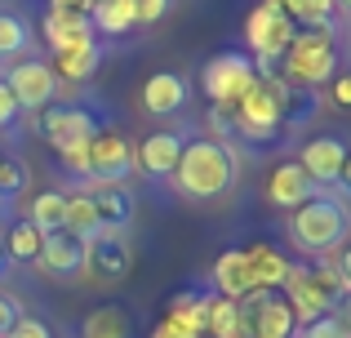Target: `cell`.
Masks as SVG:
<instances>
[{
    "label": "cell",
    "instance_id": "cell-26",
    "mask_svg": "<svg viewBox=\"0 0 351 338\" xmlns=\"http://www.w3.org/2000/svg\"><path fill=\"white\" fill-rule=\"evenodd\" d=\"M129 316L125 307L107 303V307H94V312L85 316V325H80V338H129Z\"/></svg>",
    "mask_w": 351,
    "mask_h": 338
},
{
    "label": "cell",
    "instance_id": "cell-28",
    "mask_svg": "<svg viewBox=\"0 0 351 338\" xmlns=\"http://www.w3.org/2000/svg\"><path fill=\"white\" fill-rule=\"evenodd\" d=\"M209 338H249L245 321H240V307L232 298H209Z\"/></svg>",
    "mask_w": 351,
    "mask_h": 338
},
{
    "label": "cell",
    "instance_id": "cell-7",
    "mask_svg": "<svg viewBox=\"0 0 351 338\" xmlns=\"http://www.w3.org/2000/svg\"><path fill=\"white\" fill-rule=\"evenodd\" d=\"M129 173H134V147L125 134H94L85 182H129Z\"/></svg>",
    "mask_w": 351,
    "mask_h": 338
},
{
    "label": "cell",
    "instance_id": "cell-45",
    "mask_svg": "<svg viewBox=\"0 0 351 338\" xmlns=\"http://www.w3.org/2000/svg\"><path fill=\"white\" fill-rule=\"evenodd\" d=\"M338 182L351 191V152H347V160H343V173H338Z\"/></svg>",
    "mask_w": 351,
    "mask_h": 338
},
{
    "label": "cell",
    "instance_id": "cell-13",
    "mask_svg": "<svg viewBox=\"0 0 351 338\" xmlns=\"http://www.w3.org/2000/svg\"><path fill=\"white\" fill-rule=\"evenodd\" d=\"M240 321H245L249 338H293L298 334V321H293V312H289V303H285L280 289L267 294L263 303H258L254 312H245Z\"/></svg>",
    "mask_w": 351,
    "mask_h": 338
},
{
    "label": "cell",
    "instance_id": "cell-15",
    "mask_svg": "<svg viewBox=\"0 0 351 338\" xmlns=\"http://www.w3.org/2000/svg\"><path fill=\"white\" fill-rule=\"evenodd\" d=\"M36 263H40L49 276H76V271H85V241H76L71 232H49L40 241Z\"/></svg>",
    "mask_w": 351,
    "mask_h": 338
},
{
    "label": "cell",
    "instance_id": "cell-25",
    "mask_svg": "<svg viewBox=\"0 0 351 338\" xmlns=\"http://www.w3.org/2000/svg\"><path fill=\"white\" fill-rule=\"evenodd\" d=\"M98 62H103V49H98V40H89L85 49L58 53V58H53V76H58V80H71V85H80V80H89V76L98 71Z\"/></svg>",
    "mask_w": 351,
    "mask_h": 338
},
{
    "label": "cell",
    "instance_id": "cell-30",
    "mask_svg": "<svg viewBox=\"0 0 351 338\" xmlns=\"http://www.w3.org/2000/svg\"><path fill=\"white\" fill-rule=\"evenodd\" d=\"M280 9L289 14L293 27H329V18H334V0H280Z\"/></svg>",
    "mask_w": 351,
    "mask_h": 338
},
{
    "label": "cell",
    "instance_id": "cell-16",
    "mask_svg": "<svg viewBox=\"0 0 351 338\" xmlns=\"http://www.w3.org/2000/svg\"><path fill=\"white\" fill-rule=\"evenodd\" d=\"M40 130L49 134L53 147H62V143H76V138H94L98 121H94V112H85V107H45Z\"/></svg>",
    "mask_w": 351,
    "mask_h": 338
},
{
    "label": "cell",
    "instance_id": "cell-21",
    "mask_svg": "<svg viewBox=\"0 0 351 338\" xmlns=\"http://www.w3.org/2000/svg\"><path fill=\"white\" fill-rule=\"evenodd\" d=\"M214 285H218V294L223 298H245L249 289H258L254 285V276H249V263H245V250H227V254H218V263H214Z\"/></svg>",
    "mask_w": 351,
    "mask_h": 338
},
{
    "label": "cell",
    "instance_id": "cell-43",
    "mask_svg": "<svg viewBox=\"0 0 351 338\" xmlns=\"http://www.w3.org/2000/svg\"><path fill=\"white\" fill-rule=\"evenodd\" d=\"M334 271H338V276H343V285H347V294H351V250H347V254H338Z\"/></svg>",
    "mask_w": 351,
    "mask_h": 338
},
{
    "label": "cell",
    "instance_id": "cell-22",
    "mask_svg": "<svg viewBox=\"0 0 351 338\" xmlns=\"http://www.w3.org/2000/svg\"><path fill=\"white\" fill-rule=\"evenodd\" d=\"M165 312H169V321L182 325L187 334H196V338L209 334V298L200 294V289H178V294L169 298Z\"/></svg>",
    "mask_w": 351,
    "mask_h": 338
},
{
    "label": "cell",
    "instance_id": "cell-31",
    "mask_svg": "<svg viewBox=\"0 0 351 338\" xmlns=\"http://www.w3.org/2000/svg\"><path fill=\"white\" fill-rule=\"evenodd\" d=\"M32 45V27L18 14H0V58H18Z\"/></svg>",
    "mask_w": 351,
    "mask_h": 338
},
{
    "label": "cell",
    "instance_id": "cell-10",
    "mask_svg": "<svg viewBox=\"0 0 351 338\" xmlns=\"http://www.w3.org/2000/svg\"><path fill=\"white\" fill-rule=\"evenodd\" d=\"M280 294H285V303H289V312H293L298 325H311V321H320V316H334V298L316 285L311 267H289Z\"/></svg>",
    "mask_w": 351,
    "mask_h": 338
},
{
    "label": "cell",
    "instance_id": "cell-12",
    "mask_svg": "<svg viewBox=\"0 0 351 338\" xmlns=\"http://www.w3.org/2000/svg\"><path fill=\"white\" fill-rule=\"evenodd\" d=\"M45 40H49L53 58L71 49H85L94 40V23H89V14H76V9H49L45 14Z\"/></svg>",
    "mask_w": 351,
    "mask_h": 338
},
{
    "label": "cell",
    "instance_id": "cell-33",
    "mask_svg": "<svg viewBox=\"0 0 351 338\" xmlns=\"http://www.w3.org/2000/svg\"><path fill=\"white\" fill-rule=\"evenodd\" d=\"M293 338H351V334L338 325V316H320V321H311V325H298Z\"/></svg>",
    "mask_w": 351,
    "mask_h": 338
},
{
    "label": "cell",
    "instance_id": "cell-14",
    "mask_svg": "<svg viewBox=\"0 0 351 338\" xmlns=\"http://www.w3.org/2000/svg\"><path fill=\"white\" fill-rule=\"evenodd\" d=\"M311 196H320V191H316V182L307 178V169H302L298 160L276 165L271 178H267V200H271L276 209H298V205H307Z\"/></svg>",
    "mask_w": 351,
    "mask_h": 338
},
{
    "label": "cell",
    "instance_id": "cell-40",
    "mask_svg": "<svg viewBox=\"0 0 351 338\" xmlns=\"http://www.w3.org/2000/svg\"><path fill=\"white\" fill-rule=\"evenodd\" d=\"M152 338H196V334H187V330H182V325H173L169 316H165V321H160V325H156V330H152Z\"/></svg>",
    "mask_w": 351,
    "mask_h": 338
},
{
    "label": "cell",
    "instance_id": "cell-17",
    "mask_svg": "<svg viewBox=\"0 0 351 338\" xmlns=\"http://www.w3.org/2000/svg\"><path fill=\"white\" fill-rule=\"evenodd\" d=\"M343 160H347V147L338 138H311V143H302V156H298V165L307 169V178L316 182H338V173H343Z\"/></svg>",
    "mask_w": 351,
    "mask_h": 338
},
{
    "label": "cell",
    "instance_id": "cell-24",
    "mask_svg": "<svg viewBox=\"0 0 351 338\" xmlns=\"http://www.w3.org/2000/svg\"><path fill=\"white\" fill-rule=\"evenodd\" d=\"M89 23L98 27L103 36H125L138 27V14H134V0H98L89 9Z\"/></svg>",
    "mask_w": 351,
    "mask_h": 338
},
{
    "label": "cell",
    "instance_id": "cell-3",
    "mask_svg": "<svg viewBox=\"0 0 351 338\" xmlns=\"http://www.w3.org/2000/svg\"><path fill=\"white\" fill-rule=\"evenodd\" d=\"M347 227H351V214H347L343 200H334V196H311L307 205H298L293 218H289V236H293V245H298L302 254L338 250V241L347 236Z\"/></svg>",
    "mask_w": 351,
    "mask_h": 338
},
{
    "label": "cell",
    "instance_id": "cell-42",
    "mask_svg": "<svg viewBox=\"0 0 351 338\" xmlns=\"http://www.w3.org/2000/svg\"><path fill=\"white\" fill-rule=\"evenodd\" d=\"M98 0H49V9H76V14H89Z\"/></svg>",
    "mask_w": 351,
    "mask_h": 338
},
{
    "label": "cell",
    "instance_id": "cell-18",
    "mask_svg": "<svg viewBox=\"0 0 351 338\" xmlns=\"http://www.w3.org/2000/svg\"><path fill=\"white\" fill-rule=\"evenodd\" d=\"M187 103V80L178 71H152L143 85V107L152 116H169V112H182Z\"/></svg>",
    "mask_w": 351,
    "mask_h": 338
},
{
    "label": "cell",
    "instance_id": "cell-44",
    "mask_svg": "<svg viewBox=\"0 0 351 338\" xmlns=\"http://www.w3.org/2000/svg\"><path fill=\"white\" fill-rule=\"evenodd\" d=\"M338 325L351 334V294H343V303H338Z\"/></svg>",
    "mask_w": 351,
    "mask_h": 338
},
{
    "label": "cell",
    "instance_id": "cell-34",
    "mask_svg": "<svg viewBox=\"0 0 351 338\" xmlns=\"http://www.w3.org/2000/svg\"><path fill=\"white\" fill-rule=\"evenodd\" d=\"M58 156H62V165H67V169H76L80 178H85V169H89V138L62 143V147H58Z\"/></svg>",
    "mask_w": 351,
    "mask_h": 338
},
{
    "label": "cell",
    "instance_id": "cell-2",
    "mask_svg": "<svg viewBox=\"0 0 351 338\" xmlns=\"http://www.w3.org/2000/svg\"><path fill=\"white\" fill-rule=\"evenodd\" d=\"M280 62H285V80L293 89H316L325 80H334V71H338L334 32L329 27H298Z\"/></svg>",
    "mask_w": 351,
    "mask_h": 338
},
{
    "label": "cell",
    "instance_id": "cell-19",
    "mask_svg": "<svg viewBox=\"0 0 351 338\" xmlns=\"http://www.w3.org/2000/svg\"><path fill=\"white\" fill-rule=\"evenodd\" d=\"M182 134H152V138H143V147H138V165H143L152 178H165V173L178 169V156H182Z\"/></svg>",
    "mask_w": 351,
    "mask_h": 338
},
{
    "label": "cell",
    "instance_id": "cell-9",
    "mask_svg": "<svg viewBox=\"0 0 351 338\" xmlns=\"http://www.w3.org/2000/svg\"><path fill=\"white\" fill-rule=\"evenodd\" d=\"M129 267H134V250H129V241L120 232H98L94 241H85V271L89 276L116 285V280L129 276Z\"/></svg>",
    "mask_w": 351,
    "mask_h": 338
},
{
    "label": "cell",
    "instance_id": "cell-35",
    "mask_svg": "<svg viewBox=\"0 0 351 338\" xmlns=\"http://www.w3.org/2000/svg\"><path fill=\"white\" fill-rule=\"evenodd\" d=\"M169 9H173V0H134V14H138V23H143V27L160 23Z\"/></svg>",
    "mask_w": 351,
    "mask_h": 338
},
{
    "label": "cell",
    "instance_id": "cell-23",
    "mask_svg": "<svg viewBox=\"0 0 351 338\" xmlns=\"http://www.w3.org/2000/svg\"><path fill=\"white\" fill-rule=\"evenodd\" d=\"M27 223L40 236L62 232V227H67V196H62V191H40V196L27 205Z\"/></svg>",
    "mask_w": 351,
    "mask_h": 338
},
{
    "label": "cell",
    "instance_id": "cell-41",
    "mask_svg": "<svg viewBox=\"0 0 351 338\" xmlns=\"http://www.w3.org/2000/svg\"><path fill=\"white\" fill-rule=\"evenodd\" d=\"M214 130H223V134H236V112H227V107H214Z\"/></svg>",
    "mask_w": 351,
    "mask_h": 338
},
{
    "label": "cell",
    "instance_id": "cell-8",
    "mask_svg": "<svg viewBox=\"0 0 351 338\" xmlns=\"http://www.w3.org/2000/svg\"><path fill=\"white\" fill-rule=\"evenodd\" d=\"M236 134H245V138H254V143H267V138L280 134V107H276L271 89H267L263 80L236 103Z\"/></svg>",
    "mask_w": 351,
    "mask_h": 338
},
{
    "label": "cell",
    "instance_id": "cell-27",
    "mask_svg": "<svg viewBox=\"0 0 351 338\" xmlns=\"http://www.w3.org/2000/svg\"><path fill=\"white\" fill-rule=\"evenodd\" d=\"M62 232H71L76 241H94V236L103 232V223H98V209H94V200H89L85 191L67 196V227H62Z\"/></svg>",
    "mask_w": 351,
    "mask_h": 338
},
{
    "label": "cell",
    "instance_id": "cell-29",
    "mask_svg": "<svg viewBox=\"0 0 351 338\" xmlns=\"http://www.w3.org/2000/svg\"><path fill=\"white\" fill-rule=\"evenodd\" d=\"M40 241L45 236L36 232L32 223H14L9 227V236H5V254H9V263H36V254H40Z\"/></svg>",
    "mask_w": 351,
    "mask_h": 338
},
{
    "label": "cell",
    "instance_id": "cell-39",
    "mask_svg": "<svg viewBox=\"0 0 351 338\" xmlns=\"http://www.w3.org/2000/svg\"><path fill=\"white\" fill-rule=\"evenodd\" d=\"M329 98H334L338 107H351V71H347V76H334V94H329Z\"/></svg>",
    "mask_w": 351,
    "mask_h": 338
},
{
    "label": "cell",
    "instance_id": "cell-5",
    "mask_svg": "<svg viewBox=\"0 0 351 338\" xmlns=\"http://www.w3.org/2000/svg\"><path fill=\"white\" fill-rule=\"evenodd\" d=\"M254 85H258V67H254V58H249V53L223 49V53H214V58L205 62V94L214 98V107L236 112V103Z\"/></svg>",
    "mask_w": 351,
    "mask_h": 338
},
{
    "label": "cell",
    "instance_id": "cell-32",
    "mask_svg": "<svg viewBox=\"0 0 351 338\" xmlns=\"http://www.w3.org/2000/svg\"><path fill=\"white\" fill-rule=\"evenodd\" d=\"M23 187H27V169L14 165V160H0V200H14Z\"/></svg>",
    "mask_w": 351,
    "mask_h": 338
},
{
    "label": "cell",
    "instance_id": "cell-11",
    "mask_svg": "<svg viewBox=\"0 0 351 338\" xmlns=\"http://www.w3.org/2000/svg\"><path fill=\"white\" fill-rule=\"evenodd\" d=\"M85 196L94 200L103 232H125V227L134 223L138 200H134V191H129V182H85Z\"/></svg>",
    "mask_w": 351,
    "mask_h": 338
},
{
    "label": "cell",
    "instance_id": "cell-48",
    "mask_svg": "<svg viewBox=\"0 0 351 338\" xmlns=\"http://www.w3.org/2000/svg\"><path fill=\"white\" fill-rule=\"evenodd\" d=\"M0 160H5V156H0Z\"/></svg>",
    "mask_w": 351,
    "mask_h": 338
},
{
    "label": "cell",
    "instance_id": "cell-37",
    "mask_svg": "<svg viewBox=\"0 0 351 338\" xmlns=\"http://www.w3.org/2000/svg\"><path fill=\"white\" fill-rule=\"evenodd\" d=\"M18 316H23V312H18V303L9 294H0V338H9V330H14Z\"/></svg>",
    "mask_w": 351,
    "mask_h": 338
},
{
    "label": "cell",
    "instance_id": "cell-36",
    "mask_svg": "<svg viewBox=\"0 0 351 338\" xmlns=\"http://www.w3.org/2000/svg\"><path fill=\"white\" fill-rule=\"evenodd\" d=\"M9 338H53V334H49V325L36 321V316H18L14 330H9Z\"/></svg>",
    "mask_w": 351,
    "mask_h": 338
},
{
    "label": "cell",
    "instance_id": "cell-20",
    "mask_svg": "<svg viewBox=\"0 0 351 338\" xmlns=\"http://www.w3.org/2000/svg\"><path fill=\"white\" fill-rule=\"evenodd\" d=\"M245 263H249V276H254L258 289H280L285 276H289V267H293L271 245H245Z\"/></svg>",
    "mask_w": 351,
    "mask_h": 338
},
{
    "label": "cell",
    "instance_id": "cell-1",
    "mask_svg": "<svg viewBox=\"0 0 351 338\" xmlns=\"http://www.w3.org/2000/svg\"><path fill=\"white\" fill-rule=\"evenodd\" d=\"M173 182H178V191L191 196V200H218V196H227L232 182H236V160L223 143L191 138V143H182Z\"/></svg>",
    "mask_w": 351,
    "mask_h": 338
},
{
    "label": "cell",
    "instance_id": "cell-4",
    "mask_svg": "<svg viewBox=\"0 0 351 338\" xmlns=\"http://www.w3.org/2000/svg\"><path fill=\"white\" fill-rule=\"evenodd\" d=\"M293 32H298V27L289 23V14H285L280 5H258L254 14L245 18V40H249V49H254V67L271 71L276 62L285 58Z\"/></svg>",
    "mask_w": 351,
    "mask_h": 338
},
{
    "label": "cell",
    "instance_id": "cell-46",
    "mask_svg": "<svg viewBox=\"0 0 351 338\" xmlns=\"http://www.w3.org/2000/svg\"><path fill=\"white\" fill-rule=\"evenodd\" d=\"M9 267H14V263H9V254H5V241H0V276H5Z\"/></svg>",
    "mask_w": 351,
    "mask_h": 338
},
{
    "label": "cell",
    "instance_id": "cell-47",
    "mask_svg": "<svg viewBox=\"0 0 351 338\" xmlns=\"http://www.w3.org/2000/svg\"><path fill=\"white\" fill-rule=\"evenodd\" d=\"M334 5H343V9H347V14H351V0H334Z\"/></svg>",
    "mask_w": 351,
    "mask_h": 338
},
{
    "label": "cell",
    "instance_id": "cell-38",
    "mask_svg": "<svg viewBox=\"0 0 351 338\" xmlns=\"http://www.w3.org/2000/svg\"><path fill=\"white\" fill-rule=\"evenodd\" d=\"M14 116H18V103H14V94H9V85L0 80V130H9Z\"/></svg>",
    "mask_w": 351,
    "mask_h": 338
},
{
    "label": "cell",
    "instance_id": "cell-6",
    "mask_svg": "<svg viewBox=\"0 0 351 338\" xmlns=\"http://www.w3.org/2000/svg\"><path fill=\"white\" fill-rule=\"evenodd\" d=\"M9 94H14L18 112H45V107H53V98H58V76H53L49 62H14V71L5 76Z\"/></svg>",
    "mask_w": 351,
    "mask_h": 338
}]
</instances>
